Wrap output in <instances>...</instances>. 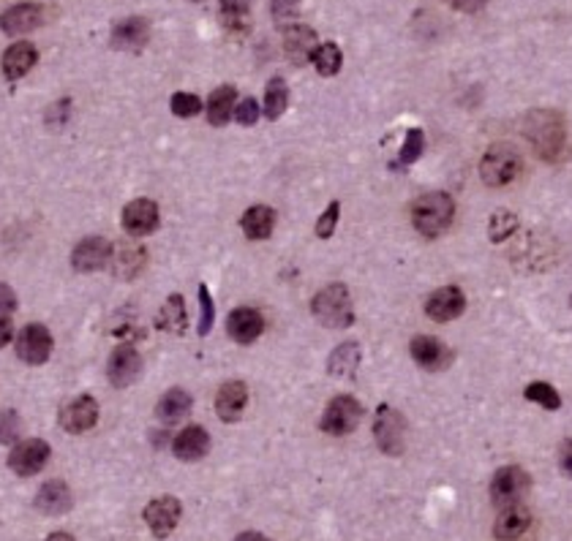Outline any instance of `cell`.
I'll return each instance as SVG.
<instances>
[{
	"instance_id": "ab89813d",
	"label": "cell",
	"mask_w": 572,
	"mask_h": 541,
	"mask_svg": "<svg viewBox=\"0 0 572 541\" xmlns=\"http://www.w3.org/2000/svg\"><path fill=\"white\" fill-rule=\"evenodd\" d=\"M22 433V419L14 411H0V444H16Z\"/></svg>"
},
{
	"instance_id": "4dcf8cb0",
	"label": "cell",
	"mask_w": 572,
	"mask_h": 541,
	"mask_svg": "<svg viewBox=\"0 0 572 541\" xmlns=\"http://www.w3.org/2000/svg\"><path fill=\"white\" fill-rule=\"evenodd\" d=\"M156 327L170 332V335H183L186 327H189V316H186V302L181 294H170V300L164 302L159 319H156Z\"/></svg>"
},
{
	"instance_id": "cb8c5ba5",
	"label": "cell",
	"mask_w": 572,
	"mask_h": 541,
	"mask_svg": "<svg viewBox=\"0 0 572 541\" xmlns=\"http://www.w3.org/2000/svg\"><path fill=\"white\" fill-rule=\"evenodd\" d=\"M191 405H193V400H191L189 392L175 386V389L161 394V400L156 405V416H159L161 424H178V422H183L189 416Z\"/></svg>"
},
{
	"instance_id": "836d02e7",
	"label": "cell",
	"mask_w": 572,
	"mask_h": 541,
	"mask_svg": "<svg viewBox=\"0 0 572 541\" xmlns=\"http://www.w3.org/2000/svg\"><path fill=\"white\" fill-rule=\"evenodd\" d=\"M311 63L317 66V71H319L322 77H336V74L341 71V66H344L341 46L333 44V41L319 44V46L314 49V55H311Z\"/></svg>"
},
{
	"instance_id": "5b68a950",
	"label": "cell",
	"mask_w": 572,
	"mask_h": 541,
	"mask_svg": "<svg viewBox=\"0 0 572 541\" xmlns=\"http://www.w3.org/2000/svg\"><path fill=\"white\" fill-rule=\"evenodd\" d=\"M360 419H363V403L352 394H338L328 403L319 427H322V433L341 438V435L355 433Z\"/></svg>"
},
{
	"instance_id": "d4e9b609",
	"label": "cell",
	"mask_w": 572,
	"mask_h": 541,
	"mask_svg": "<svg viewBox=\"0 0 572 541\" xmlns=\"http://www.w3.org/2000/svg\"><path fill=\"white\" fill-rule=\"evenodd\" d=\"M529 526H532L529 509H524V506L515 504V506L502 509V515H499V520L494 526V534H496L499 541H515L529 531Z\"/></svg>"
},
{
	"instance_id": "bcb514c9",
	"label": "cell",
	"mask_w": 572,
	"mask_h": 541,
	"mask_svg": "<svg viewBox=\"0 0 572 541\" xmlns=\"http://www.w3.org/2000/svg\"><path fill=\"white\" fill-rule=\"evenodd\" d=\"M559 465H562V474L565 476H572V438L562 444L559 449Z\"/></svg>"
},
{
	"instance_id": "b9f144b4",
	"label": "cell",
	"mask_w": 572,
	"mask_h": 541,
	"mask_svg": "<svg viewBox=\"0 0 572 541\" xmlns=\"http://www.w3.org/2000/svg\"><path fill=\"white\" fill-rule=\"evenodd\" d=\"M234 120L240 126H254L259 120V104L254 98H243L237 107H234Z\"/></svg>"
},
{
	"instance_id": "4fadbf2b",
	"label": "cell",
	"mask_w": 572,
	"mask_h": 541,
	"mask_svg": "<svg viewBox=\"0 0 572 541\" xmlns=\"http://www.w3.org/2000/svg\"><path fill=\"white\" fill-rule=\"evenodd\" d=\"M181 515H183V506H181V501L172 498V495L156 498V501H151V504L145 506V523H148V528L153 531V536H159V539H167V536L178 528Z\"/></svg>"
},
{
	"instance_id": "ffe728a7",
	"label": "cell",
	"mask_w": 572,
	"mask_h": 541,
	"mask_svg": "<svg viewBox=\"0 0 572 541\" xmlns=\"http://www.w3.org/2000/svg\"><path fill=\"white\" fill-rule=\"evenodd\" d=\"M245 403H248V389L243 381H226L218 392H215V413L221 422H240L243 411H245Z\"/></svg>"
},
{
	"instance_id": "8fae6325",
	"label": "cell",
	"mask_w": 572,
	"mask_h": 541,
	"mask_svg": "<svg viewBox=\"0 0 572 541\" xmlns=\"http://www.w3.org/2000/svg\"><path fill=\"white\" fill-rule=\"evenodd\" d=\"M112 250H115V245L109 240H104V237H85L74 248V253H71V267L77 272H85V275L88 272H99V270H104L112 261Z\"/></svg>"
},
{
	"instance_id": "d590c367",
	"label": "cell",
	"mask_w": 572,
	"mask_h": 541,
	"mask_svg": "<svg viewBox=\"0 0 572 541\" xmlns=\"http://www.w3.org/2000/svg\"><path fill=\"white\" fill-rule=\"evenodd\" d=\"M422 148H425V137L420 128H409L406 131V142H403V150L398 156V167H411L420 156H422Z\"/></svg>"
},
{
	"instance_id": "e575fe53",
	"label": "cell",
	"mask_w": 572,
	"mask_h": 541,
	"mask_svg": "<svg viewBox=\"0 0 572 541\" xmlns=\"http://www.w3.org/2000/svg\"><path fill=\"white\" fill-rule=\"evenodd\" d=\"M524 397L532 400V403H537V405L546 408V411H559V408H562V394H559L551 383H546V381L529 383V386L524 389Z\"/></svg>"
},
{
	"instance_id": "603a6c76",
	"label": "cell",
	"mask_w": 572,
	"mask_h": 541,
	"mask_svg": "<svg viewBox=\"0 0 572 541\" xmlns=\"http://www.w3.org/2000/svg\"><path fill=\"white\" fill-rule=\"evenodd\" d=\"M317 33L306 25H286L284 27V49L292 57V63L303 66L306 60H311L314 49H317Z\"/></svg>"
},
{
	"instance_id": "4316f807",
	"label": "cell",
	"mask_w": 572,
	"mask_h": 541,
	"mask_svg": "<svg viewBox=\"0 0 572 541\" xmlns=\"http://www.w3.org/2000/svg\"><path fill=\"white\" fill-rule=\"evenodd\" d=\"M360 357L363 352L358 343H341L328 360V373L338 381H355L360 370Z\"/></svg>"
},
{
	"instance_id": "7402d4cb",
	"label": "cell",
	"mask_w": 572,
	"mask_h": 541,
	"mask_svg": "<svg viewBox=\"0 0 572 541\" xmlns=\"http://www.w3.org/2000/svg\"><path fill=\"white\" fill-rule=\"evenodd\" d=\"M36 60H38V49L30 41H16L3 52V60H0L3 77L5 79H22L36 66Z\"/></svg>"
},
{
	"instance_id": "7c38bea8",
	"label": "cell",
	"mask_w": 572,
	"mask_h": 541,
	"mask_svg": "<svg viewBox=\"0 0 572 541\" xmlns=\"http://www.w3.org/2000/svg\"><path fill=\"white\" fill-rule=\"evenodd\" d=\"M52 335L44 324H27L16 335V357L27 364H44L52 354Z\"/></svg>"
},
{
	"instance_id": "60d3db41",
	"label": "cell",
	"mask_w": 572,
	"mask_h": 541,
	"mask_svg": "<svg viewBox=\"0 0 572 541\" xmlns=\"http://www.w3.org/2000/svg\"><path fill=\"white\" fill-rule=\"evenodd\" d=\"M513 229H518V220L515 215H507V212H496L491 218V240L494 242H502L507 240V234H513Z\"/></svg>"
},
{
	"instance_id": "ee69618b",
	"label": "cell",
	"mask_w": 572,
	"mask_h": 541,
	"mask_svg": "<svg viewBox=\"0 0 572 541\" xmlns=\"http://www.w3.org/2000/svg\"><path fill=\"white\" fill-rule=\"evenodd\" d=\"M270 11L276 22H286L292 16H297L300 11V0H270Z\"/></svg>"
},
{
	"instance_id": "ac0fdd59",
	"label": "cell",
	"mask_w": 572,
	"mask_h": 541,
	"mask_svg": "<svg viewBox=\"0 0 572 541\" xmlns=\"http://www.w3.org/2000/svg\"><path fill=\"white\" fill-rule=\"evenodd\" d=\"M151 41V22L145 16H129L112 27V46L120 52H140Z\"/></svg>"
},
{
	"instance_id": "7dc6e473",
	"label": "cell",
	"mask_w": 572,
	"mask_h": 541,
	"mask_svg": "<svg viewBox=\"0 0 572 541\" xmlns=\"http://www.w3.org/2000/svg\"><path fill=\"white\" fill-rule=\"evenodd\" d=\"M447 3L458 11H469V14H474L485 5V0H447Z\"/></svg>"
},
{
	"instance_id": "816d5d0a",
	"label": "cell",
	"mask_w": 572,
	"mask_h": 541,
	"mask_svg": "<svg viewBox=\"0 0 572 541\" xmlns=\"http://www.w3.org/2000/svg\"><path fill=\"white\" fill-rule=\"evenodd\" d=\"M570 305H572V297H570Z\"/></svg>"
},
{
	"instance_id": "3957f363",
	"label": "cell",
	"mask_w": 572,
	"mask_h": 541,
	"mask_svg": "<svg viewBox=\"0 0 572 541\" xmlns=\"http://www.w3.org/2000/svg\"><path fill=\"white\" fill-rule=\"evenodd\" d=\"M311 313L314 319L328 327V330H349L355 324V308H352V294L344 283H330L325 286L314 300H311Z\"/></svg>"
},
{
	"instance_id": "8d00e7d4",
	"label": "cell",
	"mask_w": 572,
	"mask_h": 541,
	"mask_svg": "<svg viewBox=\"0 0 572 541\" xmlns=\"http://www.w3.org/2000/svg\"><path fill=\"white\" fill-rule=\"evenodd\" d=\"M199 335H207L213 330V322H215V305H213V297H210V289L202 283L199 286Z\"/></svg>"
},
{
	"instance_id": "44dd1931",
	"label": "cell",
	"mask_w": 572,
	"mask_h": 541,
	"mask_svg": "<svg viewBox=\"0 0 572 541\" xmlns=\"http://www.w3.org/2000/svg\"><path fill=\"white\" fill-rule=\"evenodd\" d=\"M172 452H175V457L183 460V463H196V460H202V457L210 452V433H207L204 427H199V424L183 427V430L175 435V441H172Z\"/></svg>"
},
{
	"instance_id": "681fc988",
	"label": "cell",
	"mask_w": 572,
	"mask_h": 541,
	"mask_svg": "<svg viewBox=\"0 0 572 541\" xmlns=\"http://www.w3.org/2000/svg\"><path fill=\"white\" fill-rule=\"evenodd\" d=\"M234 541H267L262 534H256V531H245V534H240Z\"/></svg>"
},
{
	"instance_id": "e0dca14e",
	"label": "cell",
	"mask_w": 572,
	"mask_h": 541,
	"mask_svg": "<svg viewBox=\"0 0 572 541\" xmlns=\"http://www.w3.org/2000/svg\"><path fill=\"white\" fill-rule=\"evenodd\" d=\"M140 373H142V357L134 346H118L112 352L109 364H107V378L112 386L123 389V386L134 383Z\"/></svg>"
},
{
	"instance_id": "74e56055",
	"label": "cell",
	"mask_w": 572,
	"mask_h": 541,
	"mask_svg": "<svg viewBox=\"0 0 572 541\" xmlns=\"http://www.w3.org/2000/svg\"><path fill=\"white\" fill-rule=\"evenodd\" d=\"M170 107H172V115L178 117H196L202 112V98L193 93H175Z\"/></svg>"
},
{
	"instance_id": "7bdbcfd3",
	"label": "cell",
	"mask_w": 572,
	"mask_h": 541,
	"mask_svg": "<svg viewBox=\"0 0 572 541\" xmlns=\"http://www.w3.org/2000/svg\"><path fill=\"white\" fill-rule=\"evenodd\" d=\"M68 115H71V98H60V101H55L47 109V126H57L60 128L68 120Z\"/></svg>"
},
{
	"instance_id": "277c9868",
	"label": "cell",
	"mask_w": 572,
	"mask_h": 541,
	"mask_svg": "<svg viewBox=\"0 0 572 541\" xmlns=\"http://www.w3.org/2000/svg\"><path fill=\"white\" fill-rule=\"evenodd\" d=\"M521 169H524L521 153L513 145H504V142L491 145L485 150L483 161H480V178L491 188H502V185H510L513 180H518Z\"/></svg>"
},
{
	"instance_id": "d6986e66",
	"label": "cell",
	"mask_w": 572,
	"mask_h": 541,
	"mask_svg": "<svg viewBox=\"0 0 572 541\" xmlns=\"http://www.w3.org/2000/svg\"><path fill=\"white\" fill-rule=\"evenodd\" d=\"M226 332L234 343H254L265 332V319L254 308H234L226 319Z\"/></svg>"
},
{
	"instance_id": "f35d334b",
	"label": "cell",
	"mask_w": 572,
	"mask_h": 541,
	"mask_svg": "<svg viewBox=\"0 0 572 541\" xmlns=\"http://www.w3.org/2000/svg\"><path fill=\"white\" fill-rule=\"evenodd\" d=\"M338 218H341V204H338V201H330L328 209L322 212V218L317 220V237H319V240L333 237V231H336V226H338Z\"/></svg>"
},
{
	"instance_id": "d6a6232c",
	"label": "cell",
	"mask_w": 572,
	"mask_h": 541,
	"mask_svg": "<svg viewBox=\"0 0 572 541\" xmlns=\"http://www.w3.org/2000/svg\"><path fill=\"white\" fill-rule=\"evenodd\" d=\"M289 107V87L284 77H273L265 87V115L267 120H278Z\"/></svg>"
},
{
	"instance_id": "2e32d148",
	"label": "cell",
	"mask_w": 572,
	"mask_h": 541,
	"mask_svg": "<svg viewBox=\"0 0 572 541\" xmlns=\"http://www.w3.org/2000/svg\"><path fill=\"white\" fill-rule=\"evenodd\" d=\"M409 352H411V360L417 362V367H422L428 373H439V370H444L452 362V352L442 341H436L431 335L411 338Z\"/></svg>"
},
{
	"instance_id": "f546056e",
	"label": "cell",
	"mask_w": 572,
	"mask_h": 541,
	"mask_svg": "<svg viewBox=\"0 0 572 541\" xmlns=\"http://www.w3.org/2000/svg\"><path fill=\"white\" fill-rule=\"evenodd\" d=\"M234 98H237V90L232 85H224V87H215L207 98V120L210 126H226L229 117L234 115Z\"/></svg>"
},
{
	"instance_id": "7a4b0ae2",
	"label": "cell",
	"mask_w": 572,
	"mask_h": 541,
	"mask_svg": "<svg viewBox=\"0 0 572 541\" xmlns=\"http://www.w3.org/2000/svg\"><path fill=\"white\" fill-rule=\"evenodd\" d=\"M452 218H455V201L444 190L425 193L411 207V226L422 237H439V234H444L450 229Z\"/></svg>"
},
{
	"instance_id": "ba28073f",
	"label": "cell",
	"mask_w": 572,
	"mask_h": 541,
	"mask_svg": "<svg viewBox=\"0 0 572 541\" xmlns=\"http://www.w3.org/2000/svg\"><path fill=\"white\" fill-rule=\"evenodd\" d=\"M49 460V444L41 441V438H27V441H19L11 454H8V468L16 474V476H36Z\"/></svg>"
},
{
	"instance_id": "6da1fadb",
	"label": "cell",
	"mask_w": 572,
	"mask_h": 541,
	"mask_svg": "<svg viewBox=\"0 0 572 541\" xmlns=\"http://www.w3.org/2000/svg\"><path fill=\"white\" fill-rule=\"evenodd\" d=\"M524 137L532 142L537 158L556 164L567 150V128L559 112L535 109L524 117Z\"/></svg>"
},
{
	"instance_id": "5bb4252c",
	"label": "cell",
	"mask_w": 572,
	"mask_h": 541,
	"mask_svg": "<svg viewBox=\"0 0 572 541\" xmlns=\"http://www.w3.org/2000/svg\"><path fill=\"white\" fill-rule=\"evenodd\" d=\"M123 229L131 237H148L159 229V204L153 199H134L123 207Z\"/></svg>"
},
{
	"instance_id": "83f0119b",
	"label": "cell",
	"mask_w": 572,
	"mask_h": 541,
	"mask_svg": "<svg viewBox=\"0 0 572 541\" xmlns=\"http://www.w3.org/2000/svg\"><path fill=\"white\" fill-rule=\"evenodd\" d=\"M36 509L44 515H66L71 509V490L66 482H47L36 495Z\"/></svg>"
},
{
	"instance_id": "9a60e30c",
	"label": "cell",
	"mask_w": 572,
	"mask_h": 541,
	"mask_svg": "<svg viewBox=\"0 0 572 541\" xmlns=\"http://www.w3.org/2000/svg\"><path fill=\"white\" fill-rule=\"evenodd\" d=\"M463 308H466V297H463V291L458 289V286H442V289H436L431 297H428V302H425V316L431 319V322H452V319H458L461 313H463Z\"/></svg>"
},
{
	"instance_id": "30bf717a",
	"label": "cell",
	"mask_w": 572,
	"mask_h": 541,
	"mask_svg": "<svg viewBox=\"0 0 572 541\" xmlns=\"http://www.w3.org/2000/svg\"><path fill=\"white\" fill-rule=\"evenodd\" d=\"M57 419H60V427L66 433H71V435L88 433L99 422V403L90 394H79V397H74L71 403H66L60 408V416Z\"/></svg>"
},
{
	"instance_id": "9c48e42d",
	"label": "cell",
	"mask_w": 572,
	"mask_h": 541,
	"mask_svg": "<svg viewBox=\"0 0 572 541\" xmlns=\"http://www.w3.org/2000/svg\"><path fill=\"white\" fill-rule=\"evenodd\" d=\"M47 16H49V11L41 3H16L0 14V30L5 36H22V33L41 27L47 22Z\"/></svg>"
},
{
	"instance_id": "f6af8a7d",
	"label": "cell",
	"mask_w": 572,
	"mask_h": 541,
	"mask_svg": "<svg viewBox=\"0 0 572 541\" xmlns=\"http://www.w3.org/2000/svg\"><path fill=\"white\" fill-rule=\"evenodd\" d=\"M16 311V294L11 291V286L0 283V319L11 316Z\"/></svg>"
},
{
	"instance_id": "c3c4849f",
	"label": "cell",
	"mask_w": 572,
	"mask_h": 541,
	"mask_svg": "<svg viewBox=\"0 0 572 541\" xmlns=\"http://www.w3.org/2000/svg\"><path fill=\"white\" fill-rule=\"evenodd\" d=\"M11 335H14L11 332V322L8 319H0V349L11 341Z\"/></svg>"
},
{
	"instance_id": "484cf974",
	"label": "cell",
	"mask_w": 572,
	"mask_h": 541,
	"mask_svg": "<svg viewBox=\"0 0 572 541\" xmlns=\"http://www.w3.org/2000/svg\"><path fill=\"white\" fill-rule=\"evenodd\" d=\"M243 234L248 240H267L276 229V209L267 204H254L251 209H245V215L240 218Z\"/></svg>"
},
{
	"instance_id": "f907efd6",
	"label": "cell",
	"mask_w": 572,
	"mask_h": 541,
	"mask_svg": "<svg viewBox=\"0 0 572 541\" xmlns=\"http://www.w3.org/2000/svg\"><path fill=\"white\" fill-rule=\"evenodd\" d=\"M44 541H74V536L71 534H49Z\"/></svg>"
},
{
	"instance_id": "1f68e13d",
	"label": "cell",
	"mask_w": 572,
	"mask_h": 541,
	"mask_svg": "<svg viewBox=\"0 0 572 541\" xmlns=\"http://www.w3.org/2000/svg\"><path fill=\"white\" fill-rule=\"evenodd\" d=\"M221 22L232 33H248L251 27V0H218Z\"/></svg>"
},
{
	"instance_id": "52a82bcc",
	"label": "cell",
	"mask_w": 572,
	"mask_h": 541,
	"mask_svg": "<svg viewBox=\"0 0 572 541\" xmlns=\"http://www.w3.org/2000/svg\"><path fill=\"white\" fill-rule=\"evenodd\" d=\"M529 487H532V476L521 465H504L491 479V501L499 509L515 506Z\"/></svg>"
},
{
	"instance_id": "f1b7e54d",
	"label": "cell",
	"mask_w": 572,
	"mask_h": 541,
	"mask_svg": "<svg viewBox=\"0 0 572 541\" xmlns=\"http://www.w3.org/2000/svg\"><path fill=\"white\" fill-rule=\"evenodd\" d=\"M109 267H112L120 278H134V275H140L142 267H145V248L129 245V242L115 245Z\"/></svg>"
},
{
	"instance_id": "8992f818",
	"label": "cell",
	"mask_w": 572,
	"mask_h": 541,
	"mask_svg": "<svg viewBox=\"0 0 572 541\" xmlns=\"http://www.w3.org/2000/svg\"><path fill=\"white\" fill-rule=\"evenodd\" d=\"M374 438L384 454L398 457L406 449V419L390 403H381L374 422Z\"/></svg>"
},
{
	"instance_id": "f5cc1de1",
	"label": "cell",
	"mask_w": 572,
	"mask_h": 541,
	"mask_svg": "<svg viewBox=\"0 0 572 541\" xmlns=\"http://www.w3.org/2000/svg\"><path fill=\"white\" fill-rule=\"evenodd\" d=\"M193 3H199V0H193Z\"/></svg>"
}]
</instances>
